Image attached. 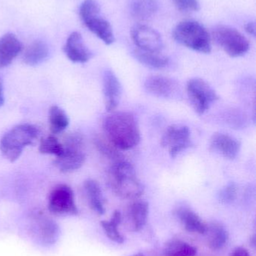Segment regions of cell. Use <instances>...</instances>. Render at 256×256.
Masks as SVG:
<instances>
[{"label":"cell","instance_id":"obj_9","mask_svg":"<svg viewBox=\"0 0 256 256\" xmlns=\"http://www.w3.org/2000/svg\"><path fill=\"white\" fill-rule=\"evenodd\" d=\"M48 208L57 215L78 214V209L72 188L66 184L56 186L50 194Z\"/></svg>","mask_w":256,"mask_h":256},{"label":"cell","instance_id":"obj_25","mask_svg":"<svg viewBox=\"0 0 256 256\" xmlns=\"http://www.w3.org/2000/svg\"><path fill=\"white\" fill-rule=\"evenodd\" d=\"M122 220V214L120 210H115L110 220H104L101 222L105 234L114 243L123 244L124 242V237L122 236L118 230V226L121 224Z\"/></svg>","mask_w":256,"mask_h":256},{"label":"cell","instance_id":"obj_11","mask_svg":"<svg viewBox=\"0 0 256 256\" xmlns=\"http://www.w3.org/2000/svg\"><path fill=\"white\" fill-rule=\"evenodd\" d=\"M123 88L118 78L112 70H105L103 74V94L105 109L108 112H114L121 99Z\"/></svg>","mask_w":256,"mask_h":256},{"label":"cell","instance_id":"obj_18","mask_svg":"<svg viewBox=\"0 0 256 256\" xmlns=\"http://www.w3.org/2000/svg\"><path fill=\"white\" fill-rule=\"evenodd\" d=\"M22 44L15 34L7 33L0 38V68L12 64L22 50Z\"/></svg>","mask_w":256,"mask_h":256},{"label":"cell","instance_id":"obj_19","mask_svg":"<svg viewBox=\"0 0 256 256\" xmlns=\"http://www.w3.org/2000/svg\"><path fill=\"white\" fill-rule=\"evenodd\" d=\"M175 214L183 228L188 232L205 234L207 224L192 209L187 207H180L176 210Z\"/></svg>","mask_w":256,"mask_h":256},{"label":"cell","instance_id":"obj_20","mask_svg":"<svg viewBox=\"0 0 256 256\" xmlns=\"http://www.w3.org/2000/svg\"><path fill=\"white\" fill-rule=\"evenodd\" d=\"M84 190L90 208L99 215L105 214V200L99 183L93 179H88L84 183Z\"/></svg>","mask_w":256,"mask_h":256},{"label":"cell","instance_id":"obj_27","mask_svg":"<svg viewBox=\"0 0 256 256\" xmlns=\"http://www.w3.org/2000/svg\"><path fill=\"white\" fill-rule=\"evenodd\" d=\"M164 254L166 256H195L197 249L187 242L174 239L167 242Z\"/></svg>","mask_w":256,"mask_h":256},{"label":"cell","instance_id":"obj_26","mask_svg":"<svg viewBox=\"0 0 256 256\" xmlns=\"http://www.w3.org/2000/svg\"><path fill=\"white\" fill-rule=\"evenodd\" d=\"M93 142L97 150L108 159L111 160L114 162L124 160L120 152L121 150H119L104 136H96L93 138Z\"/></svg>","mask_w":256,"mask_h":256},{"label":"cell","instance_id":"obj_2","mask_svg":"<svg viewBox=\"0 0 256 256\" xmlns=\"http://www.w3.org/2000/svg\"><path fill=\"white\" fill-rule=\"evenodd\" d=\"M109 177L111 189L120 198L136 200L144 194V186L137 177L135 168L128 161L114 162Z\"/></svg>","mask_w":256,"mask_h":256},{"label":"cell","instance_id":"obj_32","mask_svg":"<svg viewBox=\"0 0 256 256\" xmlns=\"http://www.w3.org/2000/svg\"><path fill=\"white\" fill-rule=\"evenodd\" d=\"M228 256H251V255L246 248H237L234 249Z\"/></svg>","mask_w":256,"mask_h":256},{"label":"cell","instance_id":"obj_21","mask_svg":"<svg viewBox=\"0 0 256 256\" xmlns=\"http://www.w3.org/2000/svg\"><path fill=\"white\" fill-rule=\"evenodd\" d=\"M49 55V48L46 42L42 40H36L32 42L23 56V61L27 66H36L46 60Z\"/></svg>","mask_w":256,"mask_h":256},{"label":"cell","instance_id":"obj_10","mask_svg":"<svg viewBox=\"0 0 256 256\" xmlns=\"http://www.w3.org/2000/svg\"><path fill=\"white\" fill-rule=\"evenodd\" d=\"M132 38L138 49L148 52H160L163 40L158 32L146 25H137L132 28Z\"/></svg>","mask_w":256,"mask_h":256},{"label":"cell","instance_id":"obj_24","mask_svg":"<svg viewBox=\"0 0 256 256\" xmlns=\"http://www.w3.org/2000/svg\"><path fill=\"white\" fill-rule=\"evenodd\" d=\"M134 56L140 63L151 68H163L169 62L168 57L162 54V52H148L136 49L134 51Z\"/></svg>","mask_w":256,"mask_h":256},{"label":"cell","instance_id":"obj_7","mask_svg":"<svg viewBox=\"0 0 256 256\" xmlns=\"http://www.w3.org/2000/svg\"><path fill=\"white\" fill-rule=\"evenodd\" d=\"M186 92L192 108L199 116L205 114L219 99L216 91L201 78L189 80L186 85Z\"/></svg>","mask_w":256,"mask_h":256},{"label":"cell","instance_id":"obj_35","mask_svg":"<svg viewBox=\"0 0 256 256\" xmlns=\"http://www.w3.org/2000/svg\"><path fill=\"white\" fill-rule=\"evenodd\" d=\"M132 256H145L144 254H141V252H138V254H135V255Z\"/></svg>","mask_w":256,"mask_h":256},{"label":"cell","instance_id":"obj_30","mask_svg":"<svg viewBox=\"0 0 256 256\" xmlns=\"http://www.w3.org/2000/svg\"><path fill=\"white\" fill-rule=\"evenodd\" d=\"M177 9L183 12H197L199 10L198 0H172Z\"/></svg>","mask_w":256,"mask_h":256},{"label":"cell","instance_id":"obj_1","mask_svg":"<svg viewBox=\"0 0 256 256\" xmlns=\"http://www.w3.org/2000/svg\"><path fill=\"white\" fill-rule=\"evenodd\" d=\"M102 127L105 136L120 150H130L141 141L139 126L130 112H111L105 117Z\"/></svg>","mask_w":256,"mask_h":256},{"label":"cell","instance_id":"obj_33","mask_svg":"<svg viewBox=\"0 0 256 256\" xmlns=\"http://www.w3.org/2000/svg\"><path fill=\"white\" fill-rule=\"evenodd\" d=\"M4 103V82H3V76L0 74V108L3 106Z\"/></svg>","mask_w":256,"mask_h":256},{"label":"cell","instance_id":"obj_16","mask_svg":"<svg viewBox=\"0 0 256 256\" xmlns=\"http://www.w3.org/2000/svg\"><path fill=\"white\" fill-rule=\"evenodd\" d=\"M100 13L94 14L82 18L81 21L86 27L97 36L105 44L111 45L115 40L112 26L106 20L99 16Z\"/></svg>","mask_w":256,"mask_h":256},{"label":"cell","instance_id":"obj_23","mask_svg":"<svg viewBox=\"0 0 256 256\" xmlns=\"http://www.w3.org/2000/svg\"><path fill=\"white\" fill-rule=\"evenodd\" d=\"M207 246L212 250H219L228 243V233L225 227L219 222H212L207 226Z\"/></svg>","mask_w":256,"mask_h":256},{"label":"cell","instance_id":"obj_13","mask_svg":"<svg viewBox=\"0 0 256 256\" xmlns=\"http://www.w3.org/2000/svg\"><path fill=\"white\" fill-rule=\"evenodd\" d=\"M210 149L228 160H234L240 153V142L231 136L222 132H216L212 136Z\"/></svg>","mask_w":256,"mask_h":256},{"label":"cell","instance_id":"obj_22","mask_svg":"<svg viewBox=\"0 0 256 256\" xmlns=\"http://www.w3.org/2000/svg\"><path fill=\"white\" fill-rule=\"evenodd\" d=\"M159 8L157 0H130L131 14L138 20H147L153 18Z\"/></svg>","mask_w":256,"mask_h":256},{"label":"cell","instance_id":"obj_8","mask_svg":"<svg viewBox=\"0 0 256 256\" xmlns=\"http://www.w3.org/2000/svg\"><path fill=\"white\" fill-rule=\"evenodd\" d=\"M161 144L167 149L171 158H175L191 146L189 128L181 124L169 126L162 135Z\"/></svg>","mask_w":256,"mask_h":256},{"label":"cell","instance_id":"obj_3","mask_svg":"<svg viewBox=\"0 0 256 256\" xmlns=\"http://www.w3.org/2000/svg\"><path fill=\"white\" fill-rule=\"evenodd\" d=\"M38 135L39 130L33 124H18L2 137L0 150L8 160L15 162L22 154L24 148L33 144Z\"/></svg>","mask_w":256,"mask_h":256},{"label":"cell","instance_id":"obj_31","mask_svg":"<svg viewBox=\"0 0 256 256\" xmlns=\"http://www.w3.org/2000/svg\"><path fill=\"white\" fill-rule=\"evenodd\" d=\"M237 188L235 184H228L220 191L219 198L223 202H231L235 200L236 196H237Z\"/></svg>","mask_w":256,"mask_h":256},{"label":"cell","instance_id":"obj_6","mask_svg":"<svg viewBox=\"0 0 256 256\" xmlns=\"http://www.w3.org/2000/svg\"><path fill=\"white\" fill-rule=\"evenodd\" d=\"M216 43L229 56L240 57L249 51V42L238 30L228 26L219 25L213 30Z\"/></svg>","mask_w":256,"mask_h":256},{"label":"cell","instance_id":"obj_17","mask_svg":"<svg viewBox=\"0 0 256 256\" xmlns=\"http://www.w3.org/2000/svg\"><path fill=\"white\" fill-rule=\"evenodd\" d=\"M177 84L171 78L161 75L150 76L144 82V88L152 96L169 98L175 93Z\"/></svg>","mask_w":256,"mask_h":256},{"label":"cell","instance_id":"obj_12","mask_svg":"<svg viewBox=\"0 0 256 256\" xmlns=\"http://www.w3.org/2000/svg\"><path fill=\"white\" fill-rule=\"evenodd\" d=\"M63 51L72 62L86 63L93 56L91 51L86 46L82 36L78 32L69 34L63 46Z\"/></svg>","mask_w":256,"mask_h":256},{"label":"cell","instance_id":"obj_29","mask_svg":"<svg viewBox=\"0 0 256 256\" xmlns=\"http://www.w3.org/2000/svg\"><path fill=\"white\" fill-rule=\"evenodd\" d=\"M63 143L59 141L57 137L54 135L48 136L42 138L39 144V150L40 153L44 154H53L55 156H61L63 153Z\"/></svg>","mask_w":256,"mask_h":256},{"label":"cell","instance_id":"obj_14","mask_svg":"<svg viewBox=\"0 0 256 256\" xmlns=\"http://www.w3.org/2000/svg\"><path fill=\"white\" fill-rule=\"evenodd\" d=\"M149 214V204L144 200H136L128 208L126 212V228L129 231L136 232L142 230L147 222Z\"/></svg>","mask_w":256,"mask_h":256},{"label":"cell","instance_id":"obj_4","mask_svg":"<svg viewBox=\"0 0 256 256\" xmlns=\"http://www.w3.org/2000/svg\"><path fill=\"white\" fill-rule=\"evenodd\" d=\"M173 37L180 44L201 54H210L211 38L205 27L194 20H185L177 24Z\"/></svg>","mask_w":256,"mask_h":256},{"label":"cell","instance_id":"obj_5","mask_svg":"<svg viewBox=\"0 0 256 256\" xmlns=\"http://www.w3.org/2000/svg\"><path fill=\"white\" fill-rule=\"evenodd\" d=\"M63 153L54 160V166L61 172H72L79 170L86 160L84 140L79 134L68 136L63 143Z\"/></svg>","mask_w":256,"mask_h":256},{"label":"cell","instance_id":"obj_34","mask_svg":"<svg viewBox=\"0 0 256 256\" xmlns=\"http://www.w3.org/2000/svg\"><path fill=\"white\" fill-rule=\"evenodd\" d=\"M245 28H246V32L248 34H250L252 36H255V24L254 22H249L246 24V26H245Z\"/></svg>","mask_w":256,"mask_h":256},{"label":"cell","instance_id":"obj_15","mask_svg":"<svg viewBox=\"0 0 256 256\" xmlns=\"http://www.w3.org/2000/svg\"><path fill=\"white\" fill-rule=\"evenodd\" d=\"M35 228L39 242L46 246L56 244L60 237L59 226L53 220L45 215L38 214L35 216Z\"/></svg>","mask_w":256,"mask_h":256},{"label":"cell","instance_id":"obj_28","mask_svg":"<svg viewBox=\"0 0 256 256\" xmlns=\"http://www.w3.org/2000/svg\"><path fill=\"white\" fill-rule=\"evenodd\" d=\"M50 130L53 134L64 131L69 124V120L65 111L57 106H51L48 115Z\"/></svg>","mask_w":256,"mask_h":256}]
</instances>
